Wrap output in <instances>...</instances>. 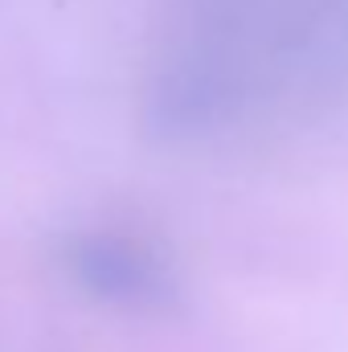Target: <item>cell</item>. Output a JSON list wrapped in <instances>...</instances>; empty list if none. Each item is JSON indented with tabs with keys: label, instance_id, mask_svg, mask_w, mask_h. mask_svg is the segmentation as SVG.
<instances>
[{
	"label": "cell",
	"instance_id": "1",
	"mask_svg": "<svg viewBox=\"0 0 348 352\" xmlns=\"http://www.w3.org/2000/svg\"><path fill=\"white\" fill-rule=\"evenodd\" d=\"M70 274L74 283L102 303L115 307H160L173 295L168 266L156 250L123 234H87L70 246Z\"/></svg>",
	"mask_w": 348,
	"mask_h": 352
}]
</instances>
